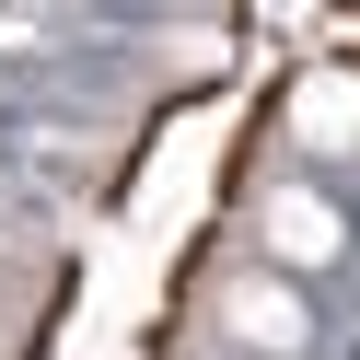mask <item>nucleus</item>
I'll return each mask as SVG.
<instances>
[{"mask_svg":"<svg viewBox=\"0 0 360 360\" xmlns=\"http://www.w3.org/2000/svg\"><path fill=\"white\" fill-rule=\"evenodd\" d=\"M290 140L302 151H360V82L349 70H314V82H290Z\"/></svg>","mask_w":360,"mask_h":360,"instance_id":"3","label":"nucleus"},{"mask_svg":"<svg viewBox=\"0 0 360 360\" xmlns=\"http://www.w3.org/2000/svg\"><path fill=\"white\" fill-rule=\"evenodd\" d=\"M221 337L256 349V360H302L314 349V302L279 279V267H233V279H221Z\"/></svg>","mask_w":360,"mask_h":360,"instance_id":"1","label":"nucleus"},{"mask_svg":"<svg viewBox=\"0 0 360 360\" xmlns=\"http://www.w3.org/2000/svg\"><path fill=\"white\" fill-rule=\"evenodd\" d=\"M256 244H267L279 279H314V267L349 256V221H337L326 186H267V198H256Z\"/></svg>","mask_w":360,"mask_h":360,"instance_id":"2","label":"nucleus"}]
</instances>
